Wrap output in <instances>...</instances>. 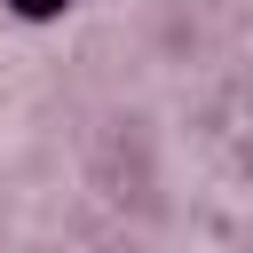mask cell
<instances>
[{
  "mask_svg": "<svg viewBox=\"0 0 253 253\" xmlns=\"http://www.w3.org/2000/svg\"><path fill=\"white\" fill-rule=\"evenodd\" d=\"M8 8H16V16H24V24H47V16H63V8H71V0H8Z\"/></svg>",
  "mask_w": 253,
  "mask_h": 253,
  "instance_id": "1",
  "label": "cell"
}]
</instances>
